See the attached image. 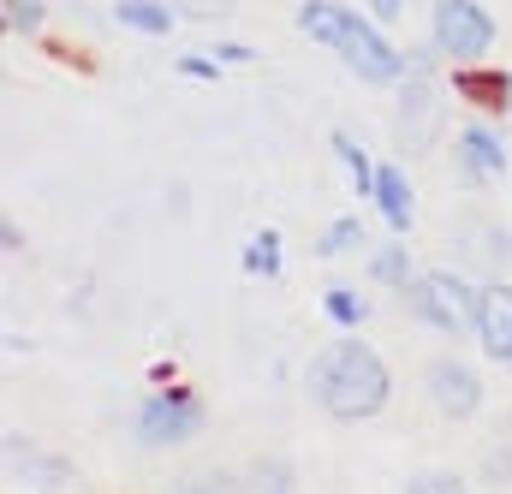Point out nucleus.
<instances>
[{
    "instance_id": "ddd939ff",
    "label": "nucleus",
    "mask_w": 512,
    "mask_h": 494,
    "mask_svg": "<svg viewBox=\"0 0 512 494\" xmlns=\"http://www.w3.org/2000/svg\"><path fill=\"white\" fill-rule=\"evenodd\" d=\"M179 494H245L239 477H227V471H197V477H185Z\"/></svg>"
},
{
    "instance_id": "2eb2a0df",
    "label": "nucleus",
    "mask_w": 512,
    "mask_h": 494,
    "mask_svg": "<svg viewBox=\"0 0 512 494\" xmlns=\"http://www.w3.org/2000/svg\"><path fill=\"white\" fill-rule=\"evenodd\" d=\"M358 239H364V221H352V215H346V221H334V227H328V233H322V256H340V250H352L358 245Z\"/></svg>"
},
{
    "instance_id": "6ab92c4d",
    "label": "nucleus",
    "mask_w": 512,
    "mask_h": 494,
    "mask_svg": "<svg viewBox=\"0 0 512 494\" xmlns=\"http://www.w3.org/2000/svg\"><path fill=\"white\" fill-rule=\"evenodd\" d=\"M411 494H465L459 489V477H447V471H429V477H417Z\"/></svg>"
},
{
    "instance_id": "f3484780",
    "label": "nucleus",
    "mask_w": 512,
    "mask_h": 494,
    "mask_svg": "<svg viewBox=\"0 0 512 494\" xmlns=\"http://www.w3.org/2000/svg\"><path fill=\"white\" fill-rule=\"evenodd\" d=\"M36 24H42L36 0H6V30H12V36H30Z\"/></svg>"
},
{
    "instance_id": "f03ea898",
    "label": "nucleus",
    "mask_w": 512,
    "mask_h": 494,
    "mask_svg": "<svg viewBox=\"0 0 512 494\" xmlns=\"http://www.w3.org/2000/svg\"><path fill=\"white\" fill-rule=\"evenodd\" d=\"M298 24H304V36H316V42H328L364 84H393L405 66H399V48L387 42L382 30H370V24H358L346 6H334V0H310L304 12H298Z\"/></svg>"
},
{
    "instance_id": "5701e85b",
    "label": "nucleus",
    "mask_w": 512,
    "mask_h": 494,
    "mask_svg": "<svg viewBox=\"0 0 512 494\" xmlns=\"http://www.w3.org/2000/svg\"><path fill=\"white\" fill-rule=\"evenodd\" d=\"M495 256H501V262L512 268V239H507V233H495Z\"/></svg>"
},
{
    "instance_id": "412c9836",
    "label": "nucleus",
    "mask_w": 512,
    "mask_h": 494,
    "mask_svg": "<svg viewBox=\"0 0 512 494\" xmlns=\"http://www.w3.org/2000/svg\"><path fill=\"white\" fill-rule=\"evenodd\" d=\"M233 0H185V12H197V18H209V12H227Z\"/></svg>"
},
{
    "instance_id": "f8f14e48",
    "label": "nucleus",
    "mask_w": 512,
    "mask_h": 494,
    "mask_svg": "<svg viewBox=\"0 0 512 494\" xmlns=\"http://www.w3.org/2000/svg\"><path fill=\"white\" fill-rule=\"evenodd\" d=\"M245 268L262 274V280H274L280 274V233H256L251 250H245Z\"/></svg>"
},
{
    "instance_id": "9b49d317",
    "label": "nucleus",
    "mask_w": 512,
    "mask_h": 494,
    "mask_svg": "<svg viewBox=\"0 0 512 494\" xmlns=\"http://www.w3.org/2000/svg\"><path fill=\"white\" fill-rule=\"evenodd\" d=\"M334 155L346 161V173H352V191H376V167H370V155L346 137V131H334Z\"/></svg>"
},
{
    "instance_id": "1a4fd4ad",
    "label": "nucleus",
    "mask_w": 512,
    "mask_h": 494,
    "mask_svg": "<svg viewBox=\"0 0 512 494\" xmlns=\"http://www.w3.org/2000/svg\"><path fill=\"white\" fill-rule=\"evenodd\" d=\"M370 197L382 203L387 227H399V233L411 227V209H417V203H411V185H405V173H399V167H376V191H370Z\"/></svg>"
},
{
    "instance_id": "aec40b11",
    "label": "nucleus",
    "mask_w": 512,
    "mask_h": 494,
    "mask_svg": "<svg viewBox=\"0 0 512 494\" xmlns=\"http://www.w3.org/2000/svg\"><path fill=\"white\" fill-rule=\"evenodd\" d=\"M262 489H268V494H286V489H292L286 465H268V477H256V494H262Z\"/></svg>"
},
{
    "instance_id": "4468645a",
    "label": "nucleus",
    "mask_w": 512,
    "mask_h": 494,
    "mask_svg": "<svg viewBox=\"0 0 512 494\" xmlns=\"http://www.w3.org/2000/svg\"><path fill=\"white\" fill-rule=\"evenodd\" d=\"M328 316H334L340 328H358V322H364V298L346 292V286H334V292H328Z\"/></svg>"
},
{
    "instance_id": "7ed1b4c3",
    "label": "nucleus",
    "mask_w": 512,
    "mask_h": 494,
    "mask_svg": "<svg viewBox=\"0 0 512 494\" xmlns=\"http://www.w3.org/2000/svg\"><path fill=\"white\" fill-rule=\"evenodd\" d=\"M495 42V24L477 0H435V48L453 60H483Z\"/></svg>"
},
{
    "instance_id": "20e7f679",
    "label": "nucleus",
    "mask_w": 512,
    "mask_h": 494,
    "mask_svg": "<svg viewBox=\"0 0 512 494\" xmlns=\"http://www.w3.org/2000/svg\"><path fill=\"white\" fill-rule=\"evenodd\" d=\"M197 423H203V405H197L185 387H167V393H155V399L137 411V441H143V447H179V441L197 435Z\"/></svg>"
},
{
    "instance_id": "b1692460",
    "label": "nucleus",
    "mask_w": 512,
    "mask_h": 494,
    "mask_svg": "<svg viewBox=\"0 0 512 494\" xmlns=\"http://www.w3.org/2000/svg\"><path fill=\"white\" fill-rule=\"evenodd\" d=\"M507 120H512V90H507Z\"/></svg>"
},
{
    "instance_id": "a211bd4d",
    "label": "nucleus",
    "mask_w": 512,
    "mask_h": 494,
    "mask_svg": "<svg viewBox=\"0 0 512 494\" xmlns=\"http://www.w3.org/2000/svg\"><path fill=\"white\" fill-rule=\"evenodd\" d=\"M459 90H471L477 102H507V90H512V78H465Z\"/></svg>"
},
{
    "instance_id": "f257e3e1",
    "label": "nucleus",
    "mask_w": 512,
    "mask_h": 494,
    "mask_svg": "<svg viewBox=\"0 0 512 494\" xmlns=\"http://www.w3.org/2000/svg\"><path fill=\"white\" fill-rule=\"evenodd\" d=\"M310 393L328 417L340 423H358V417H376L387 405V364L364 346V340H334L316 352L310 364Z\"/></svg>"
},
{
    "instance_id": "9d476101",
    "label": "nucleus",
    "mask_w": 512,
    "mask_h": 494,
    "mask_svg": "<svg viewBox=\"0 0 512 494\" xmlns=\"http://www.w3.org/2000/svg\"><path fill=\"white\" fill-rule=\"evenodd\" d=\"M114 18H120L126 30H143V36H167L173 6H161V0H120V6H114Z\"/></svg>"
},
{
    "instance_id": "6e6552de",
    "label": "nucleus",
    "mask_w": 512,
    "mask_h": 494,
    "mask_svg": "<svg viewBox=\"0 0 512 494\" xmlns=\"http://www.w3.org/2000/svg\"><path fill=\"white\" fill-rule=\"evenodd\" d=\"M459 167H465V179H501L507 173V143L489 131V125H471V131H459Z\"/></svg>"
},
{
    "instance_id": "0eeeda50",
    "label": "nucleus",
    "mask_w": 512,
    "mask_h": 494,
    "mask_svg": "<svg viewBox=\"0 0 512 494\" xmlns=\"http://www.w3.org/2000/svg\"><path fill=\"white\" fill-rule=\"evenodd\" d=\"M429 399H435L447 417H471V411L483 405V381L465 370V364H453V358H435V364H429Z\"/></svg>"
},
{
    "instance_id": "39448f33",
    "label": "nucleus",
    "mask_w": 512,
    "mask_h": 494,
    "mask_svg": "<svg viewBox=\"0 0 512 494\" xmlns=\"http://www.w3.org/2000/svg\"><path fill=\"white\" fill-rule=\"evenodd\" d=\"M477 298L483 292H471L459 274H423L417 280V310L435 322V328H447V334H459V328H477Z\"/></svg>"
},
{
    "instance_id": "4be33fe9",
    "label": "nucleus",
    "mask_w": 512,
    "mask_h": 494,
    "mask_svg": "<svg viewBox=\"0 0 512 494\" xmlns=\"http://www.w3.org/2000/svg\"><path fill=\"white\" fill-rule=\"evenodd\" d=\"M370 12H376V18H399V12H405V0H370Z\"/></svg>"
},
{
    "instance_id": "423d86ee",
    "label": "nucleus",
    "mask_w": 512,
    "mask_h": 494,
    "mask_svg": "<svg viewBox=\"0 0 512 494\" xmlns=\"http://www.w3.org/2000/svg\"><path fill=\"white\" fill-rule=\"evenodd\" d=\"M477 346L495 358V364H512V286H483L477 298Z\"/></svg>"
},
{
    "instance_id": "dca6fc26",
    "label": "nucleus",
    "mask_w": 512,
    "mask_h": 494,
    "mask_svg": "<svg viewBox=\"0 0 512 494\" xmlns=\"http://www.w3.org/2000/svg\"><path fill=\"white\" fill-rule=\"evenodd\" d=\"M376 280H387V286H405V280H411V256H405V245H387L382 256H376Z\"/></svg>"
}]
</instances>
